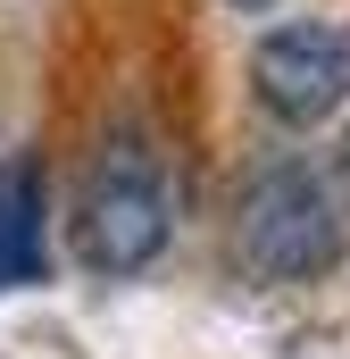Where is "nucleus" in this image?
Returning <instances> with one entry per match:
<instances>
[{
  "instance_id": "obj_4",
  "label": "nucleus",
  "mask_w": 350,
  "mask_h": 359,
  "mask_svg": "<svg viewBox=\"0 0 350 359\" xmlns=\"http://www.w3.org/2000/svg\"><path fill=\"white\" fill-rule=\"evenodd\" d=\"M50 276V168L42 151L0 159V292H34Z\"/></svg>"
},
{
  "instance_id": "obj_3",
  "label": "nucleus",
  "mask_w": 350,
  "mask_h": 359,
  "mask_svg": "<svg viewBox=\"0 0 350 359\" xmlns=\"http://www.w3.org/2000/svg\"><path fill=\"white\" fill-rule=\"evenodd\" d=\"M251 109L284 134H309L350 109V34L326 17H284L251 42Z\"/></svg>"
},
{
  "instance_id": "obj_5",
  "label": "nucleus",
  "mask_w": 350,
  "mask_h": 359,
  "mask_svg": "<svg viewBox=\"0 0 350 359\" xmlns=\"http://www.w3.org/2000/svg\"><path fill=\"white\" fill-rule=\"evenodd\" d=\"M342 209H350V134H342Z\"/></svg>"
},
{
  "instance_id": "obj_1",
  "label": "nucleus",
  "mask_w": 350,
  "mask_h": 359,
  "mask_svg": "<svg viewBox=\"0 0 350 359\" xmlns=\"http://www.w3.org/2000/svg\"><path fill=\"white\" fill-rule=\"evenodd\" d=\"M175 217H183V192L175 168L159 151V134L142 117H108L92 134L84 168H76V201H67V251L76 268L100 284H134L175 251Z\"/></svg>"
},
{
  "instance_id": "obj_2",
  "label": "nucleus",
  "mask_w": 350,
  "mask_h": 359,
  "mask_svg": "<svg viewBox=\"0 0 350 359\" xmlns=\"http://www.w3.org/2000/svg\"><path fill=\"white\" fill-rule=\"evenodd\" d=\"M350 251L342 226V192L317 176L300 151H259L234 192H225V259L242 284L267 292H300V284H326Z\"/></svg>"
},
{
  "instance_id": "obj_6",
  "label": "nucleus",
  "mask_w": 350,
  "mask_h": 359,
  "mask_svg": "<svg viewBox=\"0 0 350 359\" xmlns=\"http://www.w3.org/2000/svg\"><path fill=\"white\" fill-rule=\"evenodd\" d=\"M234 8H267V0H234Z\"/></svg>"
}]
</instances>
